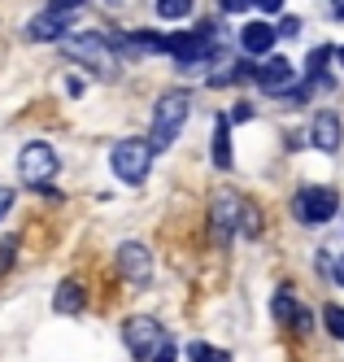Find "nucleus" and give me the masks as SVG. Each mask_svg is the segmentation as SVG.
I'll return each mask as SVG.
<instances>
[{"instance_id":"nucleus-8","label":"nucleus","mask_w":344,"mask_h":362,"mask_svg":"<svg viewBox=\"0 0 344 362\" xmlns=\"http://www.w3.org/2000/svg\"><path fill=\"white\" fill-rule=\"evenodd\" d=\"M66 31H70V13H57V9H48V13H40V18H31L26 22V40H66Z\"/></svg>"},{"instance_id":"nucleus-18","label":"nucleus","mask_w":344,"mask_h":362,"mask_svg":"<svg viewBox=\"0 0 344 362\" xmlns=\"http://www.w3.org/2000/svg\"><path fill=\"white\" fill-rule=\"evenodd\" d=\"M157 13H162V18H188L192 0H157Z\"/></svg>"},{"instance_id":"nucleus-13","label":"nucleus","mask_w":344,"mask_h":362,"mask_svg":"<svg viewBox=\"0 0 344 362\" xmlns=\"http://www.w3.org/2000/svg\"><path fill=\"white\" fill-rule=\"evenodd\" d=\"M52 305H57L61 315H78V310H83V284H78V279H66L61 288H57V297H52Z\"/></svg>"},{"instance_id":"nucleus-2","label":"nucleus","mask_w":344,"mask_h":362,"mask_svg":"<svg viewBox=\"0 0 344 362\" xmlns=\"http://www.w3.org/2000/svg\"><path fill=\"white\" fill-rule=\"evenodd\" d=\"M66 57L70 62H83L92 74H100V79H114L118 74V57H114V48L109 40H100L96 31H78V35H66Z\"/></svg>"},{"instance_id":"nucleus-11","label":"nucleus","mask_w":344,"mask_h":362,"mask_svg":"<svg viewBox=\"0 0 344 362\" xmlns=\"http://www.w3.org/2000/svg\"><path fill=\"white\" fill-rule=\"evenodd\" d=\"M240 197H235V192H218L214 197V231H218V236H231V231L235 227H240Z\"/></svg>"},{"instance_id":"nucleus-9","label":"nucleus","mask_w":344,"mask_h":362,"mask_svg":"<svg viewBox=\"0 0 344 362\" xmlns=\"http://www.w3.org/2000/svg\"><path fill=\"white\" fill-rule=\"evenodd\" d=\"M309 140H314V148L336 153V148H340V118H336L331 110L314 114V122H309Z\"/></svg>"},{"instance_id":"nucleus-24","label":"nucleus","mask_w":344,"mask_h":362,"mask_svg":"<svg viewBox=\"0 0 344 362\" xmlns=\"http://www.w3.org/2000/svg\"><path fill=\"white\" fill-rule=\"evenodd\" d=\"M78 5H83V0H52V9H57V13H70V9H78Z\"/></svg>"},{"instance_id":"nucleus-5","label":"nucleus","mask_w":344,"mask_h":362,"mask_svg":"<svg viewBox=\"0 0 344 362\" xmlns=\"http://www.w3.org/2000/svg\"><path fill=\"white\" fill-rule=\"evenodd\" d=\"M18 170H22V179L31 188H48V179L57 175V153H52L48 144H26L22 153H18Z\"/></svg>"},{"instance_id":"nucleus-25","label":"nucleus","mask_w":344,"mask_h":362,"mask_svg":"<svg viewBox=\"0 0 344 362\" xmlns=\"http://www.w3.org/2000/svg\"><path fill=\"white\" fill-rule=\"evenodd\" d=\"M9 205H13V192H9V188H0V218L9 214Z\"/></svg>"},{"instance_id":"nucleus-17","label":"nucleus","mask_w":344,"mask_h":362,"mask_svg":"<svg viewBox=\"0 0 344 362\" xmlns=\"http://www.w3.org/2000/svg\"><path fill=\"white\" fill-rule=\"evenodd\" d=\"M271 310H275V319H279V323H297V315H301V310H297V301L287 297V293H279Z\"/></svg>"},{"instance_id":"nucleus-26","label":"nucleus","mask_w":344,"mask_h":362,"mask_svg":"<svg viewBox=\"0 0 344 362\" xmlns=\"http://www.w3.org/2000/svg\"><path fill=\"white\" fill-rule=\"evenodd\" d=\"M253 5H261L266 13H275V9H283V0H253Z\"/></svg>"},{"instance_id":"nucleus-23","label":"nucleus","mask_w":344,"mask_h":362,"mask_svg":"<svg viewBox=\"0 0 344 362\" xmlns=\"http://www.w3.org/2000/svg\"><path fill=\"white\" fill-rule=\"evenodd\" d=\"M218 5H223L227 13H240V9H249V5H253V0H218Z\"/></svg>"},{"instance_id":"nucleus-15","label":"nucleus","mask_w":344,"mask_h":362,"mask_svg":"<svg viewBox=\"0 0 344 362\" xmlns=\"http://www.w3.org/2000/svg\"><path fill=\"white\" fill-rule=\"evenodd\" d=\"M188 358H192V362H231V354H227V349H218V345H205V341H192Z\"/></svg>"},{"instance_id":"nucleus-20","label":"nucleus","mask_w":344,"mask_h":362,"mask_svg":"<svg viewBox=\"0 0 344 362\" xmlns=\"http://www.w3.org/2000/svg\"><path fill=\"white\" fill-rule=\"evenodd\" d=\"M13 253H18V236H5L0 240V275L13 267Z\"/></svg>"},{"instance_id":"nucleus-10","label":"nucleus","mask_w":344,"mask_h":362,"mask_svg":"<svg viewBox=\"0 0 344 362\" xmlns=\"http://www.w3.org/2000/svg\"><path fill=\"white\" fill-rule=\"evenodd\" d=\"M253 79L266 88V92H283L287 83H292V62H287V57H271V62H261L253 70Z\"/></svg>"},{"instance_id":"nucleus-3","label":"nucleus","mask_w":344,"mask_h":362,"mask_svg":"<svg viewBox=\"0 0 344 362\" xmlns=\"http://www.w3.org/2000/svg\"><path fill=\"white\" fill-rule=\"evenodd\" d=\"M109 162H114V175L122 179V184H144L148 162H153V148H148V140H118Z\"/></svg>"},{"instance_id":"nucleus-22","label":"nucleus","mask_w":344,"mask_h":362,"mask_svg":"<svg viewBox=\"0 0 344 362\" xmlns=\"http://www.w3.org/2000/svg\"><path fill=\"white\" fill-rule=\"evenodd\" d=\"M275 31H279V35H297V31H301V22H297V18H283Z\"/></svg>"},{"instance_id":"nucleus-4","label":"nucleus","mask_w":344,"mask_h":362,"mask_svg":"<svg viewBox=\"0 0 344 362\" xmlns=\"http://www.w3.org/2000/svg\"><path fill=\"white\" fill-rule=\"evenodd\" d=\"M122 341H126V349L136 354L140 362H148V358L157 354V345L166 341V332H162V323H157V319L136 315V319H126V323H122Z\"/></svg>"},{"instance_id":"nucleus-14","label":"nucleus","mask_w":344,"mask_h":362,"mask_svg":"<svg viewBox=\"0 0 344 362\" xmlns=\"http://www.w3.org/2000/svg\"><path fill=\"white\" fill-rule=\"evenodd\" d=\"M214 166L231 170V132H227V118L214 122Z\"/></svg>"},{"instance_id":"nucleus-16","label":"nucleus","mask_w":344,"mask_h":362,"mask_svg":"<svg viewBox=\"0 0 344 362\" xmlns=\"http://www.w3.org/2000/svg\"><path fill=\"white\" fill-rule=\"evenodd\" d=\"M235 231H240V236H249V240L261 231V218H257V205H253V201L240 205V227H235Z\"/></svg>"},{"instance_id":"nucleus-7","label":"nucleus","mask_w":344,"mask_h":362,"mask_svg":"<svg viewBox=\"0 0 344 362\" xmlns=\"http://www.w3.org/2000/svg\"><path fill=\"white\" fill-rule=\"evenodd\" d=\"M118 275H122L126 284H136V288H144L148 275H153V253H148V245L126 240V245L118 249Z\"/></svg>"},{"instance_id":"nucleus-12","label":"nucleus","mask_w":344,"mask_h":362,"mask_svg":"<svg viewBox=\"0 0 344 362\" xmlns=\"http://www.w3.org/2000/svg\"><path fill=\"white\" fill-rule=\"evenodd\" d=\"M240 44H244V53H271L275 48V27L271 22H249V27L240 31Z\"/></svg>"},{"instance_id":"nucleus-1","label":"nucleus","mask_w":344,"mask_h":362,"mask_svg":"<svg viewBox=\"0 0 344 362\" xmlns=\"http://www.w3.org/2000/svg\"><path fill=\"white\" fill-rule=\"evenodd\" d=\"M188 92H166L162 100H157V110H153V140H148V148H170L174 140H179V132H183V122H188Z\"/></svg>"},{"instance_id":"nucleus-27","label":"nucleus","mask_w":344,"mask_h":362,"mask_svg":"<svg viewBox=\"0 0 344 362\" xmlns=\"http://www.w3.org/2000/svg\"><path fill=\"white\" fill-rule=\"evenodd\" d=\"M336 284H344V257L336 262Z\"/></svg>"},{"instance_id":"nucleus-28","label":"nucleus","mask_w":344,"mask_h":362,"mask_svg":"<svg viewBox=\"0 0 344 362\" xmlns=\"http://www.w3.org/2000/svg\"><path fill=\"white\" fill-rule=\"evenodd\" d=\"M336 13H340V18H344V0H336Z\"/></svg>"},{"instance_id":"nucleus-29","label":"nucleus","mask_w":344,"mask_h":362,"mask_svg":"<svg viewBox=\"0 0 344 362\" xmlns=\"http://www.w3.org/2000/svg\"><path fill=\"white\" fill-rule=\"evenodd\" d=\"M336 57H340V66H344V48H340V53H336Z\"/></svg>"},{"instance_id":"nucleus-21","label":"nucleus","mask_w":344,"mask_h":362,"mask_svg":"<svg viewBox=\"0 0 344 362\" xmlns=\"http://www.w3.org/2000/svg\"><path fill=\"white\" fill-rule=\"evenodd\" d=\"M179 358V349H174V341H162V345H157V354L148 358V362H174Z\"/></svg>"},{"instance_id":"nucleus-6","label":"nucleus","mask_w":344,"mask_h":362,"mask_svg":"<svg viewBox=\"0 0 344 362\" xmlns=\"http://www.w3.org/2000/svg\"><path fill=\"white\" fill-rule=\"evenodd\" d=\"M340 210V197L331 188H301L297 192V218L301 223H327Z\"/></svg>"},{"instance_id":"nucleus-19","label":"nucleus","mask_w":344,"mask_h":362,"mask_svg":"<svg viewBox=\"0 0 344 362\" xmlns=\"http://www.w3.org/2000/svg\"><path fill=\"white\" fill-rule=\"evenodd\" d=\"M327 332L344 341V305H327Z\"/></svg>"}]
</instances>
